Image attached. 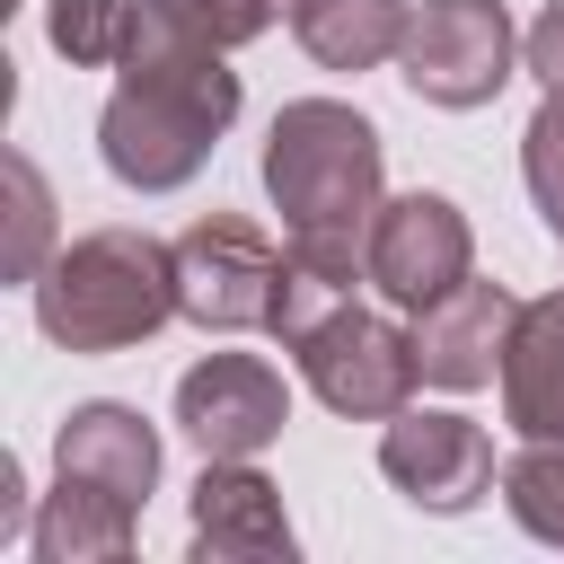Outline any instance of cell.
I'll list each match as a JSON object with an SVG mask.
<instances>
[{"mask_svg": "<svg viewBox=\"0 0 564 564\" xmlns=\"http://www.w3.org/2000/svg\"><path fill=\"white\" fill-rule=\"evenodd\" d=\"M379 476L414 511H467L494 485V441H485V423H467L449 405H397L379 432Z\"/></svg>", "mask_w": 564, "mask_h": 564, "instance_id": "obj_9", "label": "cell"}, {"mask_svg": "<svg viewBox=\"0 0 564 564\" xmlns=\"http://www.w3.org/2000/svg\"><path fill=\"white\" fill-rule=\"evenodd\" d=\"M123 18H132V0H53L44 35H53V53H62V62L97 70V62H115V53H123Z\"/></svg>", "mask_w": 564, "mask_h": 564, "instance_id": "obj_19", "label": "cell"}, {"mask_svg": "<svg viewBox=\"0 0 564 564\" xmlns=\"http://www.w3.org/2000/svg\"><path fill=\"white\" fill-rule=\"evenodd\" d=\"M520 53H529L538 88H546V97H564V0H546V9H538V26L520 35Z\"/></svg>", "mask_w": 564, "mask_h": 564, "instance_id": "obj_22", "label": "cell"}, {"mask_svg": "<svg viewBox=\"0 0 564 564\" xmlns=\"http://www.w3.org/2000/svg\"><path fill=\"white\" fill-rule=\"evenodd\" d=\"M502 502L538 546H564V441H529L502 467Z\"/></svg>", "mask_w": 564, "mask_h": 564, "instance_id": "obj_18", "label": "cell"}, {"mask_svg": "<svg viewBox=\"0 0 564 564\" xmlns=\"http://www.w3.org/2000/svg\"><path fill=\"white\" fill-rule=\"evenodd\" d=\"M35 520H26V467L18 458H0V546H18Z\"/></svg>", "mask_w": 564, "mask_h": 564, "instance_id": "obj_23", "label": "cell"}, {"mask_svg": "<svg viewBox=\"0 0 564 564\" xmlns=\"http://www.w3.org/2000/svg\"><path fill=\"white\" fill-rule=\"evenodd\" d=\"M220 53L229 44H212L185 0H132L123 53H115L123 79L97 115V150L132 194L194 185L203 159L220 150V132L238 123V70Z\"/></svg>", "mask_w": 564, "mask_h": 564, "instance_id": "obj_1", "label": "cell"}, {"mask_svg": "<svg viewBox=\"0 0 564 564\" xmlns=\"http://www.w3.org/2000/svg\"><path fill=\"white\" fill-rule=\"evenodd\" d=\"M273 282H282V247L247 212H203L176 238V317H194L203 335L264 326L273 317Z\"/></svg>", "mask_w": 564, "mask_h": 564, "instance_id": "obj_4", "label": "cell"}, {"mask_svg": "<svg viewBox=\"0 0 564 564\" xmlns=\"http://www.w3.org/2000/svg\"><path fill=\"white\" fill-rule=\"evenodd\" d=\"M194 9V26L212 35V44H256L273 18H291L300 0H185Z\"/></svg>", "mask_w": 564, "mask_h": 564, "instance_id": "obj_21", "label": "cell"}, {"mask_svg": "<svg viewBox=\"0 0 564 564\" xmlns=\"http://www.w3.org/2000/svg\"><path fill=\"white\" fill-rule=\"evenodd\" d=\"M502 423L520 441H564V291L520 300V326L502 352Z\"/></svg>", "mask_w": 564, "mask_h": 564, "instance_id": "obj_13", "label": "cell"}, {"mask_svg": "<svg viewBox=\"0 0 564 564\" xmlns=\"http://www.w3.org/2000/svg\"><path fill=\"white\" fill-rule=\"evenodd\" d=\"M511 326H520V300L502 282H458L441 291L432 308H414V361L432 388H485L502 379V352H511Z\"/></svg>", "mask_w": 564, "mask_h": 564, "instance_id": "obj_10", "label": "cell"}, {"mask_svg": "<svg viewBox=\"0 0 564 564\" xmlns=\"http://www.w3.org/2000/svg\"><path fill=\"white\" fill-rule=\"evenodd\" d=\"M352 273H370L361 264V247H326V238H291L282 247V282H273V335L282 344H300L308 326H326L344 300H352Z\"/></svg>", "mask_w": 564, "mask_h": 564, "instance_id": "obj_16", "label": "cell"}, {"mask_svg": "<svg viewBox=\"0 0 564 564\" xmlns=\"http://www.w3.org/2000/svg\"><path fill=\"white\" fill-rule=\"evenodd\" d=\"M291 352H300V379L317 388V405H335V414H352V423H388V414L414 397V379H423L414 335L388 326L379 308H352V300H344L326 326H308Z\"/></svg>", "mask_w": 564, "mask_h": 564, "instance_id": "obj_5", "label": "cell"}, {"mask_svg": "<svg viewBox=\"0 0 564 564\" xmlns=\"http://www.w3.org/2000/svg\"><path fill=\"white\" fill-rule=\"evenodd\" d=\"M282 423H291V388L256 352H212L176 379V432L203 458H256L264 441H282Z\"/></svg>", "mask_w": 564, "mask_h": 564, "instance_id": "obj_8", "label": "cell"}, {"mask_svg": "<svg viewBox=\"0 0 564 564\" xmlns=\"http://www.w3.org/2000/svg\"><path fill=\"white\" fill-rule=\"evenodd\" d=\"M405 26H414L405 0H300L291 9V35L317 70H379V62H397Z\"/></svg>", "mask_w": 564, "mask_h": 564, "instance_id": "obj_14", "label": "cell"}, {"mask_svg": "<svg viewBox=\"0 0 564 564\" xmlns=\"http://www.w3.org/2000/svg\"><path fill=\"white\" fill-rule=\"evenodd\" d=\"M511 53H520V35H511L502 0H423L397 44V70L423 106H485V97H502Z\"/></svg>", "mask_w": 564, "mask_h": 564, "instance_id": "obj_6", "label": "cell"}, {"mask_svg": "<svg viewBox=\"0 0 564 564\" xmlns=\"http://www.w3.org/2000/svg\"><path fill=\"white\" fill-rule=\"evenodd\" d=\"M53 476L97 485V494H115V502L141 511L150 485H159V432H150V414L141 405H115V397L70 405L62 432H53Z\"/></svg>", "mask_w": 564, "mask_h": 564, "instance_id": "obj_12", "label": "cell"}, {"mask_svg": "<svg viewBox=\"0 0 564 564\" xmlns=\"http://www.w3.org/2000/svg\"><path fill=\"white\" fill-rule=\"evenodd\" d=\"M264 194L291 238L361 247L379 220V123L344 97H291L264 132Z\"/></svg>", "mask_w": 564, "mask_h": 564, "instance_id": "obj_2", "label": "cell"}, {"mask_svg": "<svg viewBox=\"0 0 564 564\" xmlns=\"http://www.w3.org/2000/svg\"><path fill=\"white\" fill-rule=\"evenodd\" d=\"M291 511L247 458H203L194 476V555L212 564H291Z\"/></svg>", "mask_w": 564, "mask_h": 564, "instance_id": "obj_11", "label": "cell"}, {"mask_svg": "<svg viewBox=\"0 0 564 564\" xmlns=\"http://www.w3.org/2000/svg\"><path fill=\"white\" fill-rule=\"evenodd\" d=\"M0 176H9V282H35V273L62 256V247H53V194H44V167H35L26 150H9Z\"/></svg>", "mask_w": 564, "mask_h": 564, "instance_id": "obj_17", "label": "cell"}, {"mask_svg": "<svg viewBox=\"0 0 564 564\" xmlns=\"http://www.w3.org/2000/svg\"><path fill=\"white\" fill-rule=\"evenodd\" d=\"M520 176H529V203L546 212V229L564 238V97H546L520 132Z\"/></svg>", "mask_w": 564, "mask_h": 564, "instance_id": "obj_20", "label": "cell"}, {"mask_svg": "<svg viewBox=\"0 0 564 564\" xmlns=\"http://www.w3.org/2000/svg\"><path fill=\"white\" fill-rule=\"evenodd\" d=\"M361 264L379 282V300L397 308H432L441 291H458L476 273V238H467V212L449 194H388L370 238H361Z\"/></svg>", "mask_w": 564, "mask_h": 564, "instance_id": "obj_7", "label": "cell"}, {"mask_svg": "<svg viewBox=\"0 0 564 564\" xmlns=\"http://www.w3.org/2000/svg\"><path fill=\"white\" fill-rule=\"evenodd\" d=\"M176 317V247L150 229H88L35 273V326L62 352H123Z\"/></svg>", "mask_w": 564, "mask_h": 564, "instance_id": "obj_3", "label": "cell"}, {"mask_svg": "<svg viewBox=\"0 0 564 564\" xmlns=\"http://www.w3.org/2000/svg\"><path fill=\"white\" fill-rule=\"evenodd\" d=\"M132 520H141L132 502L53 476V494H44L35 529H26V546H35L44 564H123V555H132Z\"/></svg>", "mask_w": 564, "mask_h": 564, "instance_id": "obj_15", "label": "cell"}]
</instances>
